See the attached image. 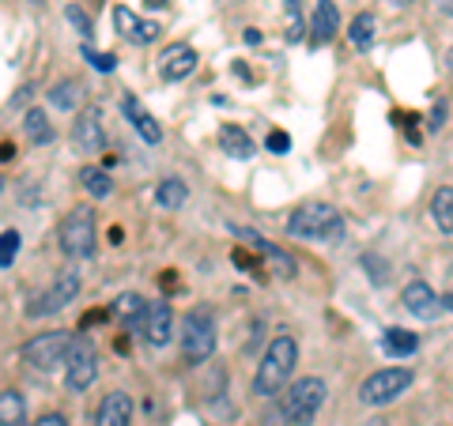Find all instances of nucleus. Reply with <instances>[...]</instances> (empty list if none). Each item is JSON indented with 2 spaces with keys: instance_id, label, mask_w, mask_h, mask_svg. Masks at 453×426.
I'll return each mask as SVG.
<instances>
[{
  "instance_id": "obj_1",
  "label": "nucleus",
  "mask_w": 453,
  "mask_h": 426,
  "mask_svg": "<svg viewBox=\"0 0 453 426\" xmlns=\"http://www.w3.org/2000/svg\"><path fill=\"white\" fill-rule=\"evenodd\" d=\"M295 362H299V344H295V336L280 332L273 344L265 347L261 362H257V374H253V392L257 396H276L288 389V381L295 374Z\"/></svg>"
},
{
  "instance_id": "obj_2",
  "label": "nucleus",
  "mask_w": 453,
  "mask_h": 426,
  "mask_svg": "<svg viewBox=\"0 0 453 426\" xmlns=\"http://www.w3.org/2000/svg\"><path fill=\"white\" fill-rule=\"evenodd\" d=\"M288 234L303 241H340L348 234V226L333 204H306L288 219Z\"/></svg>"
},
{
  "instance_id": "obj_3",
  "label": "nucleus",
  "mask_w": 453,
  "mask_h": 426,
  "mask_svg": "<svg viewBox=\"0 0 453 426\" xmlns=\"http://www.w3.org/2000/svg\"><path fill=\"white\" fill-rule=\"evenodd\" d=\"M57 241H61V253L73 261L91 257L98 246V226H95V208L91 204H76L57 226Z\"/></svg>"
},
{
  "instance_id": "obj_4",
  "label": "nucleus",
  "mask_w": 453,
  "mask_h": 426,
  "mask_svg": "<svg viewBox=\"0 0 453 426\" xmlns=\"http://www.w3.org/2000/svg\"><path fill=\"white\" fill-rule=\"evenodd\" d=\"M325 381L321 377H299V381H291L288 392H283V419H288L291 426H310L318 419V411L325 404Z\"/></svg>"
},
{
  "instance_id": "obj_5",
  "label": "nucleus",
  "mask_w": 453,
  "mask_h": 426,
  "mask_svg": "<svg viewBox=\"0 0 453 426\" xmlns=\"http://www.w3.org/2000/svg\"><path fill=\"white\" fill-rule=\"evenodd\" d=\"M68 351H73V332L68 329H53V332H38L23 344V362L35 366V370H57V366L68 362Z\"/></svg>"
},
{
  "instance_id": "obj_6",
  "label": "nucleus",
  "mask_w": 453,
  "mask_h": 426,
  "mask_svg": "<svg viewBox=\"0 0 453 426\" xmlns=\"http://www.w3.org/2000/svg\"><path fill=\"white\" fill-rule=\"evenodd\" d=\"M211 351H216V321H211L208 309H189L181 317V354H186L189 366H196L208 362Z\"/></svg>"
},
{
  "instance_id": "obj_7",
  "label": "nucleus",
  "mask_w": 453,
  "mask_h": 426,
  "mask_svg": "<svg viewBox=\"0 0 453 426\" xmlns=\"http://www.w3.org/2000/svg\"><path fill=\"white\" fill-rule=\"evenodd\" d=\"M76 294H80V272L76 268H65V272H57V279L50 283V291H42L31 298V306H27V317H53V314H61V309H68L76 302Z\"/></svg>"
},
{
  "instance_id": "obj_8",
  "label": "nucleus",
  "mask_w": 453,
  "mask_h": 426,
  "mask_svg": "<svg viewBox=\"0 0 453 426\" xmlns=\"http://www.w3.org/2000/svg\"><path fill=\"white\" fill-rule=\"evenodd\" d=\"M412 385V370H404V366H389V370H378L363 381L359 389V400L371 404V407H381V404H393L401 392H408Z\"/></svg>"
},
{
  "instance_id": "obj_9",
  "label": "nucleus",
  "mask_w": 453,
  "mask_h": 426,
  "mask_svg": "<svg viewBox=\"0 0 453 426\" xmlns=\"http://www.w3.org/2000/svg\"><path fill=\"white\" fill-rule=\"evenodd\" d=\"M98 377V354L88 339H73V351H68V362H65V389L68 392H83L91 389Z\"/></svg>"
},
{
  "instance_id": "obj_10",
  "label": "nucleus",
  "mask_w": 453,
  "mask_h": 426,
  "mask_svg": "<svg viewBox=\"0 0 453 426\" xmlns=\"http://www.w3.org/2000/svg\"><path fill=\"white\" fill-rule=\"evenodd\" d=\"M231 234H234V238H242L253 253H261V257L268 261V268H273L280 279H295V276H299V264H295L291 253H288V249H280V246H273V241L261 238L257 231H246V226H231Z\"/></svg>"
},
{
  "instance_id": "obj_11",
  "label": "nucleus",
  "mask_w": 453,
  "mask_h": 426,
  "mask_svg": "<svg viewBox=\"0 0 453 426\" xmlns=\"http://www.w3.org/2000/svg\"><path fill=\"white\" fill-rule=\"evenodd\" d=\"M73 148L80 155H98L106 148V129H103V110L88 106L83 113H76L73 121Z\"/></svg>"
},
{
  "instance_id": "obj_12",
  "label": "nucleus",
  "mask_w": 453,
  "mask_h": 426,
  "mask_svg": "<svg viewBox=\"0 0 453 426\" xmlns=\"http://www.w3.org/2000/svg\"><path fill=\"white\" fill-rule=\"evenodd\" d=\"M193 68H196V49L186 46V42H174V46H166V49L159 53V76H163L166 83L186 80Z\"/></svg>"
},
{
  "instance_id": "obj_13",
  "label": "nucleus",
  "mask_w": 453,
  "mask_h": 426,
  "mask_svg": "<svg viewBox=\"0 0 453 426\" xmlns=\"http://www.w3.org/2000/svg\"><path fill=\"white\" fill-rule=\"evenodd\" d=\"M113 27H118V34H121V38L136 42V46H148V42L159 38V23L140 19L136 11H133V8H125V4L113 8Z\"/></svg>"
},
{
  "instance_id": "obj_14",
  "label": "nucleus",
  "mask_w": 453,
  "mask_h": 426,
  "mask_svg": "<svg viewBox=\"0 0 453 426\" xmlns=\"http://www.w3.org/2000/svg\"><path fill=\"white\" fill-rule=\"evenodd\" d=\"M133 396L113 389L98 400V411H95V426H133Z\"/></svg>"
},
{
  "instance_id": "obj_15",
  "label": "nucleus",
  "mask_w": 453,
  "mask_h": 426,
  "mask_svg": "<svg viewBox=\"0 0 453 426\" xmlns=\"http://www.w3.org/2000/svg\"><path fill=\"white\" fill-rule=\"evenodd\" d=\"M140 329H144V339L151 347H166L170 344V336H174V309H170L166 298L148 306V317H144Z\"/></svg>"
},
{
  "instance_id": "obj_16",
  "label": "nucleus",
  "mask_w": 453,
  "mask_h": 426,
  "mask_svg": "<svg viewBox=\"0 0 453 426\" xmlns=\"http://www.w3.org/2000/svg\"><path fill=\"white\" fill-rule=\"evenodd\" d=\"M401 306H404L412 317L431 321V317H438V309H442V298H438L423 279H416V283H408V287L401 291Z\"/></svg>"
},
{
  "instance_id": "obj_17",
  "label": "nucleus",
  "mask_w": 453,
  "mask_h": 426,
  "mask_svg": "<svg viewBox=\"0 0 453 426\" xmlns=\"http://www.w3.org/2000/svg\"><path fill=\"white\" fill-rule=\"evenodd\" d=\"M340 31V11L333 0H318V8H314V16H310V46H329V42L336 38Z\"/></svg>"
},
{
  "instance_id": "obj_18",
  "label": "nucleus",
  "mask_w": 453,
  "mask_h": 426,
  "mask_svg": "<svg viewBox=\"0 0 453 426\" xmlns=\"http://www.w3.org/2000/svg\"><path fill=\"white\" fill-rule=\"evenodd\" d=\"M148 298L144 294H136V291H125V294H118L113 298V306H110V317L113 321H121L125 329H136V324H144V317H148Z\"/></svg>"
},
{
  "instance_id": "obj_19",
  "label": "nucleus",
  "mask_w": 453,
  "mask_h": 426,
  "mask_svg": "<svg viewBox=\"0 0 453 426\" xmlns=\"http://www.w3.org/2000/svg\"><path fill=\"white\" fill-rule=\"evenodd\" d=\"M121 110H125V121H129V125H133V129H136V136H140V140H144V144H159V140H163V125H159V121H155V118H151V113H148L144 106H140V103H136V98H133V95H125V103H121Z\"/></svg>"
},
{
  "instance_id": "obj_20",
  "label": "nucleus",
  "mask_w": 453,
  "mask_h": 426,
  "mask_svg": "<svg viewBox=\"0 0 453 426\" xmlns=\"http://www.w3.org/2000/svg\"><path fill=\"white\" fill-rule=\"evenodd\" d=\"M23 133H27V140H31L35 148L53 144V125H50V118H46V110H42V106L27 110V113H23Z\"/></svg>"
},
{
  "instance_id": "obj_21",
  "label": "nucleus",
  "mask_w": 453,
  "mask_h": 426,
  "mask_svg": "<svg viewBox=\"0 0 453 426\" xmlns=\"http://www.w3.org/2000/svg\"><path fill=\"white\" fill-rule=\"evenodd\" d=\"M381 347H386V354H393V359H408V354H416L419 347V336L408 332V329H386L381 332Z\"/></svg>"
},
{
  "instance_id": "obj_22",
  "label": "nucleus",
  "mask_w": 453,
  "mask_h": 426,
  "mask_svg": "<svg viewBox=\"0 0 453 426\" xmlns=\"http://www.w3.org/2000/svg\"><path fill=\"white\" fill-rule=\"evenodd\" d=\"M0 426H27V400L19 389H0Z\"/></svg>"
},
{
  "instance_id": "obj_23",
  "label": "nucleus",
  "mask_w": 453,
  "mask_h": 426,
  "mask_svg": "<svg viewBox=\"0 0 453 426\" xmlns=\"http://www.w3.org/2000/svg\"><path fill=\"white\" fill-rule=\"evenodd\" d=\"M219 144H223V151L231 155V159H250L253 151V140H250V133L246 129H238V125H223L219 129Z\"/></svg>"
},
{
  "instance_id": "obj_24",
  "label": "nucleus",
  "mask_w": 453,
  "mask_h": 426,
  "mask_svg": "<svg viewBox=\"0 0 453 426\" xmlns=\"http://www.w3.org/2000/svg\"><path fill=\"white\" fill-rule=\"evenodd\" d=\"M186 201H189V189H186V181L181 178H166V181L155 186V204H159L163 211H178Z\"/></svg>"
},
{
  "instance_id": "obj_25",
  "label": "nucleus",
  "mask_w": 453,
  "mask_h": 426,
  "mask_svg": "<svg viewBox=\"0 0 453 426\" xmlns=\"http://www.w3.org/2000/svg\"><path fill=\"white\" fill-rule=\"evenodd\" d=\"M83 98H88V87H83L80 80H61L57 87L50 91V103L57 106V110H65V113H73Z\"/></svg>"
},
{
  "instance_id": "obj_26",
  "label": "nucleus",
  "mask_w": 453,
  "mask_h": 426,
  "mask_svg": "<svg viewBox=\"0 0 453 426\" xmlns=\"http://www.w3.org/2000/svg\"><path fill=\"white\" fill-rule=\"evenodd\" d=\"M80 186L88 196H95V201H106V196L113 193V181L103 166H80Z\"/></svg>"
},
{
  "instance_id": "obj_27",
  "label": "nucleus",
  "mask_w": 453,
  "mask_h": 426,
  "mask_svg": "<svg viewBox=\"0 0 453 426\" xmlns=\"http://www.w3.org/2000/svg\"><path fill=\"white\" fill-rule=\"evenodd\" d=\"M431 219L442 234H453V189L449 186H442L431 196Z\"/></svg>"
},
{
  "instance_id": "obj_28",
  "label": "nucleus",
  "mask_w": 453,
  "mask_h": 426,
  "mask_svg": "<svg viewBox=\"0 0 453 426\" xmlns=\"http://www.w3.org/2000/svg\"><path fill=\"white\" fill-rule=\"evenodd\" d=\"M348 38L356 42V49H371L374 46V16H371V11H359V16L351 19Z\"/></svg>"
},
{
  "instance_id": "obj_29",
  "label": "nucleus",
  "mask_w": 453,
  "mask_h": 426,
  "mask_svg": "<svg viewBox=\"0 0 453 426\" xmlns=\"http://www.w3.org/2000/svg\"><path fill=\"white\" fill-rule=\"evenodd\" d=\"M19 246H23L19 231H4V234H0V268L16 264V257H19Z\"/></svg>"
},
{
  "instance_id": "obj_30",
  "label": "nucleus",
  "mask_w": 453,
  "mask_h": 426,
  "mask_svg": "<svg viewBox=\"0 0 453 426\" xmlns=\"http://www.w3.org/2000/svg\"><path fill=\"white\" fill-rule=\"evenodd\" d=\"M65 19L73 23L83 38H91V34H95V23H91V16H88V11H83L80 4H68V8H65Z\"/></svg>"
},
{
  "instance_id": "obj_31",
  "label": "nucleus",
  "mask_w": 453,
  "mask_h": 426,
  "mask_svg": "<svg viewBox=\"0 0 453 426\" xmlns=\"http://www.w3.org/2000/svg\"><path fill=\"white\" fill-rule=\"evenodd\" d=\"M83 61H91V68H98V72H113V68H118V57H113V53H98L91 46H83Z\"/></svg>"
},
{
  "instance_id": "obj_32",
  "label": "nucleus",
  "mask_w": 453,
  "mask_h": 426,
  "mask_svg": "<svg viewBox=\"0 0 453 426\" xmlns=\"http://www.w3.org/2000/svg\"><path fill=\"white\" fill-rule=\"evenodd\" d=\"M265 148H268V151H273V155H288V151H291V136L276 129V133H268V140H265Z\"/></svg>"
},
{
  "instance_id": "obj_33",
  "label": "nucleus",
  "mask_w": 453,
  "mask_h": 426,
  "mask_svg": "<svg viewBox=\"0 0 453 426\" xmlns=\"http://www.w3.org/2000/svg\"><path fill=\"white\" fill-rule=\"evenodd\" d=\"M231 261L242 268V272H250V276H257V272H261V261H257V257H250L246 249H234V253H231Z\"/></svg>"
},
{
  "instance_id": "obj_34",
  "label": "nucleus",
  "mask_w": 453,
  "mask_h": 426,
  "mask_svg": "<svg viewBox=\"0 0 453 426\" xmlns=\"http://www.w3.org/2000/svg\"><path fill=\"white\" fill-rule=\"evenodd\" d=\"M363 264H366V268H371V283H378V287H381V283H386V279H389V272H386V261L363 257Z\"/></svg>"
},
{
  "instance_id": "obj_35",
  "label": "nucleus",
  "mask_w": 453,
  "mask_h": 426,
  "mask_svg": "<svg viewBox=\"0 0 453 426\" xmlns=\"http://www.w3.org/2000/svg\"><path fill=\"white\" fill-rule=\"evenodd\" d=\"M31 426H68V419L61 415V411H46V415H42V419H35Z\"/></svg>"
},
{
  "instance_id": "obj_36",
  "label": "nucleus",
  "mask_w": 453,
  "mask_h": 426,
  "mask_svg": "<svg viewBox=\"0 0 453 426\" xmlns=\"http://www.w3.org/2000/svg\"><path fill=\"white\" fill-rule=\"evenodd\" d=\"M110 314H106V309H91V314L88 317H83V324H80V332H88L91 329V324H98V321H106Z\"/></svg>"
},
{
  "instance_id": "obj_37",
  "label": "nucleus",
  "mask_w": 453,
  "mask_h": 426,
  "mask_svg": "<svg viewBox=\"0 0 453 426\" xmlns=\"http://www.w3.org/2000/svg\"><path fill=\"white\" fill-rule=\"evenodd\" d=\"M442 118H446V106H434V113H431V129H442Z\"/></svg>"
},
{
  "instance_id": "obj_38",
  "label": "nucleus",
  "mask_w": 453,
  "mask_h": 426,
  "mask_svg": "<svg viewBox=\"0 0 453 426\" xmlns=\"http://www.w3.org/2000/svg\"><path fill=\"white\" fill-rule=\"evenodd\" d=\"M12 155H16V148H12V144H0V163H8Z\"/></svg>"
},
{
  "instance_id": "obj_39",
  "label": "nucleus",
  "mask_w": 453,
  "mask_h": 426,
  "mask_svg": "<svg viewBox=\"0 0 453 426\" xmlns=\"http://www.w3.org/2000/svg\"><path fill=\"white\" fill-rule=\"evenodd\" d=\"M442 309H449V314H453V294H442Z\"/></svg>"
},
{
  "instance_id": "obj_40",
  "label": "nucleus",
  "mask_w": 453,
  "mask_h": 426,
  "mask_svg": "<svg viewBox=\"0 0 453 426\" xmlns=\"http://www.w3.org/2000/svg\"><path fill=\"white\" fill-rule=\"evenodd\" d=\"M144 4H148V8H163V4H166V0H144Z\"/></svg>"
},
{
  "instance_id": "obj_41",
  "label": "nucleus",
  "mask_w": 453,
  "mask_h": 426,
  "mask_svg": "<svg viewBox=\"0 0 453 426\" xmlns=\"http://www.w3.org/2000/svg\"><path fill=\"white\" fill-rule=\"evenodd\" d=\"M446 65H449V72H453V49L446 53Z\"/></svg>"
},
{
  "instance_id": "obj_42",
  "label": "nucleus",
  "mask_w": 453,
  "mask_h": 426,
  "mask_svg": "<svg viewBox=\"0 0 453 426\" xmlns=\"http://www.w3.org/2000/svg\"><path fill=\"white\" fill-rule=\"evenodd\" d=\"M442 8H446V11H453V0H442Z\"/></svg>"
},
{
  "instance_id": "obj_43",
  "label": "nucleus",
  "mask_w": 453,
  "mask_h": 426,
  "mask_svg": "<svg viewBox=\"0 0 453 426\" xmlns=\"http://www.w3.org/2000/svg\"><path fill=\"white\" fill-rule=\"evenodd\" d=\"M393 4H408V0H393Z\"/></svg>"
},
{
  "instance_id": "obj_44",
  "label": "nucleus",
  "mask_w": 453,
  "mask_h": 426,
  "mask_svg": "<svg viewBox=\"0 0 453 426\" xmlns=\"http://www.w3.org/2000/svg\"><path fill=\"white\" fill-rule=\"evenodd\" d=\"M0 193H4V178H0Z\"/></svg>"
}]
</instances>
